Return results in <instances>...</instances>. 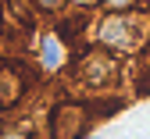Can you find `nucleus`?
I'll return each mask as SVG.
<instances>
[{"mask_svg":"<svg viewBox=\"0 0 150 139\" xmlns=\"http://www.w3.org/2000/svg\"><path fill=\"white\" fill-rule=\"evenodd\" d=\"M97 39H100V47H107V50L132 54V50L143 47V25H139L129 11H111L104 22H100Z\"/></svg>","mask_w":150,"mask_h":139,"instance_id":"1","label":"nucleus"},{"mask_svg":"<svg viewBox=\"0 0 150 139\" xmlns=\"http://www.w3.org/2000/svg\"><path fill=\"white\" fill-rule=\"evenodd\" d=\"M75 78L86 89H107L118 78V64H115V57L107 50H89V54H82L75 61Z\"/></svg>","mask_w":150,"mask_h":139,"instance_id":"2","label":"nucleus"},{"mask_svg":"<svg viewBox=\"0 0 150 139\" xmlns=\"http://www.w3.org/2000/svg\"><path fill=\"white\" fill-rule=\"evenodd\" d=\"M89 128V107L82 100H61L50 111V135L54 139H82Z\"/></svg>","mask_w":150,"mask_h":139,"instance_id":"3","label":"nucleus"},{"mask_svg":"<svg viewBox=\"0 0 150 139\" xmlns=\"http://www.w3.org/2000/svg\"><path fill=\"white\" fill-rule=\"evenodd\" d=\"M29 89V71L22 61H7L0 57V111H11L22 104V96Z\"/></svg>","mask_w":150,"mask_h":139,"instance_id":"4","label":"nucleus"},{"mask_svg":"<svg viewBox=\"0 0 150 139\" xmlns=\"http://www.w3.org/2000/svg\"><path fill=\"white\" fill-rule=\"evenodd\" d=\"M40 68H43V71L64 68V43H61L57 32H47V36L40 39Z\"/></svg>","mask_w":150,"mask_h":139,"instance_id":"5","label":"nucleus"},{"mask_svg":"<svg viewBox=\"0 0 150 139\" xmlns=\"http://www.w3.org/2000/svg\"><path fill=\"white\" fill-rule=\"evenodd\" d=\"M11 4V14L18 18V22H29L32 18V7H29V0H7Z\"/></svg>","mask_w":150,"mask_h":139,"instance_id":"6","label":"nucleus"},{"mask_svg":"<svg viewBox=\"0 0 150 139\" xmlns=\"http://www.w3.org/2000/svg\"><path fill=\"white\" fill-rule=\"evenodd\" d=\"M0 139H36V135H32V128L22 125V128H7V132H0Z\"/></svg>","mask_w":150,"mask_h":139,"instance_id":"7","label":"nucleus"},{"mask_svg":"<svg viewBox=\"0 0 150 139\" xmlns=\"http://www.w3.org/2000/svg\"><path fill=\"white\" fill-rule=\"evenodd\" d=\"M32 4L40 7V11H47V14H54V11H61V7H64V0H32Z\"/></svg>","mask_w":150,"mask_h":139,"instance_id":"8","label":"nucleus"},{"mask_svg":"<svg viewBox=\"0 0 150 139\" xmlns=\"http://www.w3.org/2000/svg\"><path fill=\"white\" fill-rule=\"evenodd\" d=\"M132 4H136V0H104V7H107V11H129Z\"/></svg>","mask_w":150,"mask_h":139,"instance_id":"9","label":"nucleus"},{"mask_svg":"<svg viewBox=\"0 0 150 139\" xmlns=\"http://www.w3.org/2000/svg\"><path fill=\"white\" fill-rule=\"evenodd\" d=\"M75 4H79V7H89V4H97V0H75Z\"/></svg>","mask_w":150,"mask_h":139,"instance_id":"10","label":"nucleus"},{"mask_svg":"<svg viewBox=\"0 0 150 139\" xmlns=\"http://www.w3.org/2000/svg\"><path fill=\"white\" fill-rule=\"evenodd\" d=\"M146 75H150V64H146ZM146 86H150V78H146Z\"/></svg>","mask_w":150,"mask_h":139,"instance_id":"11","label":"nucleus"},{"mask_svg":"<svg viewBox=\"0 0 150 139\" xmlns=\"http://www.w3.org/2000/svg\"><path fill=\"white\" fill-rule=\"evenodd\" d=\"M139 4H150V0H139Z\"/></svg>","mask_w":150,"mask_h":139,"instance_id":"12","label":"nucleus"},{"mask_svg":"<svg viewBox=\"0 0 150 139\" xmlns=\"http://www.w3.org/2000/svg\"><path fill=\"white\" fill-rule=\"evenodd\" d=\"M89 139H97V135H89Z\"/></svg>","mask_w":150,"mask_h":139,"instance_id":"13","label":"nucleus"}]
</instances>
